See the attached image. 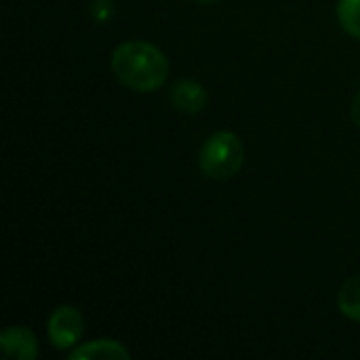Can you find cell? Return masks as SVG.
<instances>
[{
  "label": "cell",
  "instance_id": "6",
  "mask_svg": "<svg viewBox=\"0 0 360 360\" xmlns=\"http://www.w3.org/2000/svg\"><path fill=\"white\" fill-rule=\"evenodd\" d=\"M72 360H129L131 352L114 340H97L70 352Z\"/></svg>",
  "mask_w": 360,
  "mask_h": 360
},
{
  "label": "cell",
  "instance_id": "5",
  "mask_svg": "<svg viewBox=\"0 0 360 360\" xmlns=\"http://www.w3.org/2000/svg\"><path fill=\"white\" fill-rule=\"evenodd\" d=\"M171 103L179 112L198 114L207 105V91L196 80L181 78L171 86Z\"/></svg>",
  "mask_w": 360,
  "mask_h": 360
},
{
  "label": "cell",
  "instance_id": "9",
  "mask_svg": "<svg viewBox=\"0 0 360 360\" xmlns=\"http://www.w3.org/2000/svg\"><path fill=\"white\" fill-rule=\"evenodd\" d=\"M352 120H354V124L360 129V91L359 95L354 97V101H352Z\"/></svg>",
  "mask_w": 360,
  "mask_h": 360
},
{
  "label": "cell",
  "instance_id": "4",
  "mask_svg": "<svg viewBox=\"0 0 360 360\" xmlns=\"http://www.w3.org/2000/svg\"><path fill=\"white\" fill-rule=\"evenodd\" d=\"M0 348L6 356L19 360H34L38 354L36 335L27 327H8L0 333Z\"/></svg>",
  "mask_w": 360,
  "mask_h": 360
},
{
  "label": "cell",
  "instance_id": "8",
  "mask_svg": "<svg viewBox=\"0 0 360 360\" xmlns=\"http://www.w3.org/2000/svg\"><path fill=\"white\" fill-rule=\"evenodd\" d=\"M338 19L350 36L360 40V0H340Z\"/></svg>",
  "mask_w": 360,
  "mask_h": 360
},
{
  "label": "cell",
  "instance_id": "1",
  "mask_svg": "<svg viewBox=\"0 0 360 360\" xmlns=\"http://www.w3.org/2000/svg\"><path fill=\"white\" fill-rule=\"evenodd\" d=\"M112 72L124 86L139 93H152L167 82L169 59L158 46L143 40H131L112 53Z\"/></svg>",
  "mask_w": 360,
  "mask_h": 360
},
{
  "label": "cell",
  "instance_id": "2",
  "mask_svg": "<svg viewBox=\"0 0 360 360\" xmlns=\"http://www.w3.org/2000/svg\"><path fill=\"white\" fill-rule=\"evenodd\" d=\"M245 162V148L232 131L213 133L198 154L200 171L211 179H230L234 177Z\"/></svg>",
  "mask_w": 360,
  "mask_h": 360
},
{
  "label": "cell",
  "instance_id": "3",
  "mask_svg": "<svg viewBox=\"0 0 360 360\" xmlns=\"http://www.w3.org/2000/svg\"><path fill=\"white\" fill-rule=\"evenodd\" d=\"M84 333V316L74 306H59L49 319V340L55 348H74Z\"/></svg>",
  "mask_w": 360,
  "mask_h": 360
},
{
  "label": "cell",
  "instance_id": "7",
  "mask_svg": "<svg viewBox=\"0 0 360 360\" xmlns=\"http://www.w3.org/2000/svg\"><path fill=\"white\" fill-rule=\"evenodd\" d=\"M338 304H340V310L344 316L360 323V274L344 283V287L340 289V295H338Z\"/></svg>",
  "mask_w": 360,
  "mask_h": 360
},
{
  "label": "cell",
  "instance_id": "10",
  "mask_svg": "<svg viewBox=\"0 0 360 360\" xmlns=\"http://www.w3.org/2000/svg\"><path fill=\"white\" fill-rule=\"evenodd\" d=\"M196 2H200V4H213V2H219V0H196Z\"/></svg>",
  "mask_w": 360,
  "mask_h": 360
}]
</instances>
